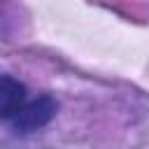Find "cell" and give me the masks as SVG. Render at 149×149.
Returning a JSON list of instances; mask_svg holds the SVG:
<instances>
[{
    "mask_svg": "<svg viewBox=\"0 0 149 149\" xmlns=\"http://www.w3.org/2000/svg\"><path fill=\"white\" fill-rule=\"evenodd\" d=\"M56 112H58V102L51 95H40L35 100L26 102L16 112V116L12 119V128H14V133H21V135L35 133V130L44 128L56 116Z\"/></svg>",
    "mask_w": 149,
    "mask_h": 149,
    "instance_id": "6da1fadb",
    "label": "cell"
},
{
    "mask_svg": "<svg viewBox=\"0 0 149 149\" xmlns=\"http://www.w3.org/2000/svg\"><path fill=\"white\" fill-rule=\"evenodd\" d=\"M26 105V86L12 74H0V121H12Z\"/></svg>",
    "mask_w": 149,
    "mask_h": 149,
    "instance_id": "7a4b0ae2",
    "label": "cell"
}]
</instances>
